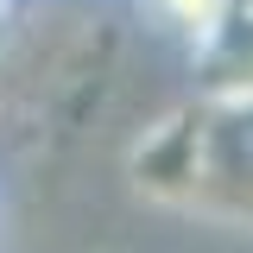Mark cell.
<instances>
[{"label":"cell","instance_id":"1","mask_svg":"<svg viewBox=\"0 0 253 253\" xmlns=\"http://www.w3.org/2000/svg\"><path fill=\"white\" fill-rule=\"evenodd\" d=\"M133 190L209 228L253 234V89H196L126 146Z\"/></svg>","mask_w":253,"mask_h":253},{"label":"cell","instance_id":"2","mask_svg":"<svg viewBox=\"0 0 253 253\" xmlns=\"http://www.w3.org/2000/svg\"><path fill=\"white\" fill-rule=\"evenodd\" d=\"M184 38L196 89H253V0H215Z\"/></svg>","mask_w":253,"mask_h":253},{"label":"cell","instance_id":"3","mask_svg":"<svg viewBox=\"0 0 253 253\" xmlns=\"http://www.w3.org/2000/svg\"><path fill=\"white\" fill-rule=\"evenodd\" d=\"M146 6H152L158 19H165V26H177V32H196V26H203V13H209L215 0H146Z\"/></svg>","mask_w":253,"mask_h":253},{"label":"cell","instance_id":"4","mask_svg":"<svg viewBox=\"0 0 253 253\" xmlns=\"http://www.w3.org/2000/svg\"><path fill=\"white\" fill-rule=\"evenodd\" d=\"M6 6H13V0H0V19H6Z\"/></svg>","mask_w":253,"mask_h":253}]
</instances>
